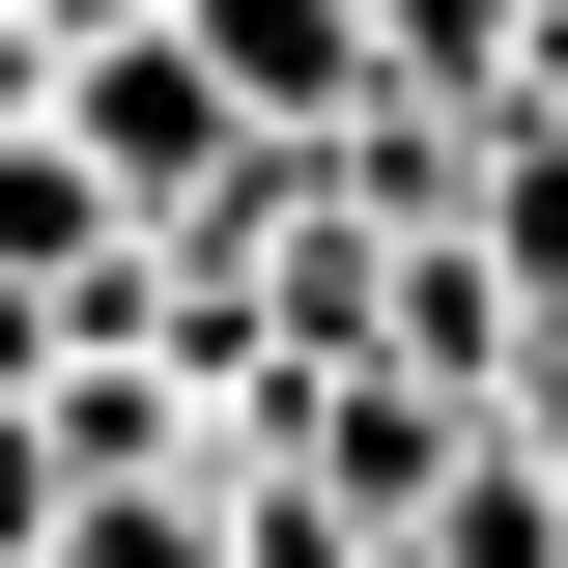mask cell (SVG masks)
Masks as SVG:
<instances>
[{
	"mask_svg": "<svg viewBox=\"0 0 568 568\" xmlns=\"http://www.w3.org/2000/svg\"><path fill=\"white\" fill-rule=\"evenodd\" d=\"M29 114H58V29H29V0H0V142H29Z\"/></svg>",
	"mask_w": 568,
	"mask_h": 568,
	"instance_id": "4",
	"label": "cell"
},
{
	"mask_svg": "<svg viewBox=\"0 0 568 568\" xmlns=\"http://www.w3.org/2000/svg\"><path fill=\"white\" fill-rule=\"evenodd\" d=\"M484 114H511V142H568V0L511 29V58H484Z\"/></svg>",
	"mask_w": 568,
	"mask_h": 568,
	"instance_id": "3",
	"label": "cell"
},
{
	"mask_svg": "<svg viewBox=\"0 0 568 568\" xmlns=\"http://www.w3.org/2000/svg\"><path fill=\"white\" fill-rule=\"evenodd\" d=\"M142 29H171L256 142H342V114H369V0H142Z\"/></svg>",
	"mask_w": 568,
	"mask_h": 568,
	"instance_id": "1",
	"label": "cell"
},
{
	"mask_svg": "<svg viewBox=\"0 0 568 568\" xmlns=\"http://www.w3.org/2000/svg\"><path fill=\"white\" fill-rule=\"evenodd\" d=\"M511 29H540V0H369V85H455V114H484Z\"/></svg>",
	"mask_w": 568,
	"mask_h": 568,
	"instance_id": "2",
	"label": "cell"
}]
</instances>
